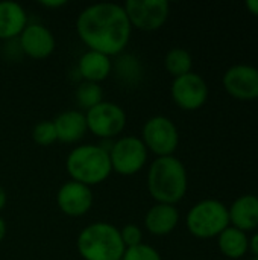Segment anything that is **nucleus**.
Returning a JSON list of instances; mask_svg holds the SVG:
<instances>
[{
  "instance_id": "c756f323",
  "label": "nucleus",
  "mask_w": 258,
  "mask_h": 260,
  "mask_svg": "<svg viewBox=\"0 0 258 260\" xmlns=\"http://www.w3.org/2000/svg\"><path fill=\"white\" fill-rule=\"evenodd\" d=\"M6 232H8L6 222H5V219L0 216V244L3 242V239H5V236H6Z\"/></svg>"
},
{
  "instance_id": "9d476101",
  "label": "nucleus",
  "mask_w": 258,
  "mask_h": 260,
  "mask_svg": "<svg viewBox=\"0 0 258 260\" xmlns=\"http://www.w3.org/2000/svg\"><path fill=\"white\" fill-rule=\"evenodd\" d=\"M173 102L182 110H198L208 99V85L198 73H187L173 79L170 87Z\"/></svg>"
},
{
  "instance_id": "f03ea898",
  "label": "nucleus",
  "mask_w": 258,
  "mask_h": 260,
  "mask_svg": "<svg viewBox=\"0 0 258 260\" xmlns=\"http://www.w3.org/2000/svg\"><path fill=\"white\" fill-rule=\"evenodd\" d=\"M146 184L148 192L157 203L175 206L187 192L189 178L186 166L175 155L157 157L149 166Z\"/></svg>"
},
{
  "instance_id": "b1692460",
  "label": "nucleus",
  "mask_w": 258,
  "mask_h": 260,
  "mask_svg": "<svg viewBox=\"0 0 258 260\" xmlns=\"http://www.w3.org/2000/svg\"><path fill=\"white\" fill-rule=\"evenodd\" d=\"M122 260H163L161 254L151 245L138 244L135 247L126 248Z\"/></svg>"
},
{
  "instance_id": "c85d7f7f",
  "label": "nucleus",
  "mask_w": 258,
  "mask_h": 260,
  "mask_svg": "<svg viewBox=\"0 0 258 260\" xmlns=\"http://www.w3.org/2000/svg\"><path fill=\"white\" fill-rule=\"evenodd\" d=\"M6 203H8V195H6V190H5V187L0 184V212L5 209Z\"/></svg>"
},
{
  "instance_id": "aec40b11",
  "label": "nucleus",
  "mask_w": 258,
  "mask_h": 260,
  "mask_svg": "<svg viewBox=\"0 0 258 260\" xmlns=\"http://www.w3.org/2000/svg\"><path fill=\"white\" fill-rule=\"evenodd\" d=\"M164 66L166 70L173 76H182L192 72V66H193V59L189 50L182 49V47H173L166 53L164 58Z\"/></svg>"
},
{
  "instance_id": "dca6fc26",
  "label": "nucleus",
  "mask_w": 258,
  "mask_h": 260,
  "mask_svg": "<svg viewBox=\"0 0 258 260\" xmlns=\"http://www.w3.org/2000/svg\"><path fill=\"white\" fill-rule=\"evenodd\" d=\"M111 72H113L111 56L96 50L84 52L78 61V73L82 78V81L87 82L100 84L103 79H106L111 75Z\"/></svg>"
},
{
  "instance_id": "a211bd4d",
  "label": "nucleus",
  "mask_w": 258,
  "mask_h": 260,
  "mask_svg": "<svg viewBox=\"0 0 258 260\" xmlns=\"http://www.w3.org/2000/svg\"><path fill=\"white\" fill-rule=\"evenodd\" d=\"M230 224L233 227L249 232L258 227V197L255 195H243L237 198L231 207L228 209Z\"/></svg>"
},
{
  "instance_id": "cd10ccee",
  "label": "nucleus",
  "mask_w": 258,
  "mask_h": 260,
  "mask_svg": "<svg viewBox=\"0 0 258 260\" xmlns=\"http://www.w3.org/2000/svg\"><path fill=\"white\" fill-rule=\"evenodd\" d=\"M246 8L251 14L257 15L258 17V0H248L246 2Z\"/></svg>"
},
{
  "instance_id": "6e6552de",
  "label": "nucleus",
  "mask_w": 258,
  "mask_h": 260,
  "mask_svg": "<svg viewBox=\"0 0 258 260\" xmlns=\"http://www.w3.org/2000/svg\"><path fill=\"white\" fill-rule=\"evenodd\" d=\"M141 142L157 157H169L178 148L179 133L172 119L166 116H154L148 119L141 128Z\"/></svg>"
},
{
  "instance_id": "bb28decb",
  "label": "nucleus",
  "mask_w": 258,
  "mask_h": 260,
  "mask_svg": "<svg viewBox=\"0 0 258 260\" xmlns=\"http://www.w3.org/2000/svg\"><path fill=\"white\" fill-rule=\"evenodd\" d=\"M249 248H251V251L254 253V256L258 257V233H255V235L251 238V241H249Z\"/></svg>"
},
{
  "instance_id": "20e7f679",
  "label": "nucleus",
  "mask_w": 258,
  "mask_h": 260,
  "mask_svg": "<svg viewBox=\"0 0 258 260\" xmlns=\"http://www.w3.org/2000/svg\"><path fill=\"white\" fill-rule=\"evenodd\" d=\"M76 248L84 260H122L125 245L120 230L109 222H93L81 230Z\"/></svg>"
},
{
  "instance_id": "2eb2a0df",
  "label": "nucleus",
  "mask_w": 258,
  "mask_h": 260,
  "mask_svg": "<svg viewBox=\"0 0 258 260\" xmlns=\"http://www.w3.org/2000/svg\"><path fill=\"white\" fill-rule=\"evenodd\" d=\"M27 26V14L24 8L12 0L0 2V40L11 41L18 38Z\"/></svg>"
},
{
  "instance_id": "7c9ffc66",
  "label": "nucleus",
  "mask_w": 258,
  "mask_h": 260,
  "mask_svg": "<svg viewBox=\"0 0 258 260\" xmlns=\"http://www.w3.org/2000/svg\"><path fill=\"white\" fill-rule=\"evenodd\" d=\"M252 260H258V257H254V259H252Z\"/></svg>"
},
{
  "instance_id": "423d86ee",
  "label": "nucleus",
  "mask_w": 258,
  "mask_h": 260,
  "mask_svg": "<svg viewBox=\"0 0 258 260\" xmlns=\"http://www.w3.org/2000/svg\"><path fill=\"white\" fill-rule=\"evenodd\" d=\"M108 154L113 172L123 177L138 174L148 161V148L135 136L119 137L108 148Z\"/></svg>"
},
{
  "instance_id": "f3484780",
  "label": "nucleus",
  "mask_w": 258,
  "mask_h": 260,
  "mask_svg": "<svg viewBox=\"0 0 258 260\" xmlns=\"http://www.w3.org/2000/svg\"><path fill=\"white\" fill-rule=\"evenodd\" d=\"M55 129H56V137L58 142L62 143H75L81 140L87 129V120H85V113L79 110H67L59 113L53 120Z\"/></svg>"
},
{
  "instance_id": "1a4fd4ad",
  "label": "nucleus",
  "mask_w": 258,
  "mask_h": 260,
  "mask_svg": "<svg viewBox=\"0 0 258 260\" xmlns=\"http://www.w3.org/2000/svg\"><path fill=\"white\" fill-rule=\"evenodd\" d=\"M123 8L131 26L146 32L160 29L170 12L167 0H128Z\"/></svg>"
},
{
  "instance_id": "f8f14e48",
  "label": "nucleus",
  "mask_w": 258,
  "mask_h": 260,
  "mask_svg": "<svg viewBox=\"0 0 258 260\" xmlns=\"http://www.w3.org/2000/svg\"><path fill=\"white\" fill-rule=\"evenodd\" d=\"M20 50L33 59H46L55 52L56 40L53 32L41 23H27L18 37Z\"/></svg>"
},
{
  "instance_id": "f257e3e1",
  "label": "nucleus",
  "mask_w": 258,
  "mask_h": 260,
  "mask_svg": "<svg viewBox=\"0 0 258 260\" xmlns=\"http://www.w3.org/2000/svg\"><path fill=\"white\" fill-rule=\"evenodd\" d=\"M76 32L88 50L116 56L128 46L132 26L123 5L99 2L79 12Z\"/></svg>"
},
{
  "instance_id": "ddd939ff",
  "label": "nucleus",
  "mask_w": 258,
  "mask_h": 260,
  "mask_svg": "<svg viewBox=\"0 0 258 260\" xmlns=\"http://www.w3.org/2000/svg\"><path fill=\"white\" fill-rule=\"evenodd\" d=\"M56 206L67 216H84L93 207L91 187L73 180L65 181L56 192Z\"/></svg>"
},
{
  "instance_id": "6ab92c4d",
  "label": "nucleus",
  "mask_w": 258,
  "mask_h": 260,
  "mask_svg": "<svg viewBox=\"0 0 258 260\" xmlns=\"http://www.w3.org/2000/svg\"><path fill=\"white\" fill-rule=\"evenodd\" d=\"M217 244L224 256L230 259H240L249 248V239L245 232L236 227H227L219 236Z\"/></svg>"
},
{
  "instance_id": "4468645a",
  "label": "nucleus",
  "mask_w": 258,
  "mask_h": 260,
  "mask_svg": "<svg viewBox=\"0 0 258 260\" xmlns=\"http://www.w3.org/2000/svg\"><path fill=\"white\" fill-rule=\"evenodd\" d=\"M179 222V212L172 204H154L146 216L144 227L154 236H166L170 235Z\"/></svg>"
},
{
  "instance_id": "4be33fe9",
  "label": "nucleus",
  "mask_w": 258,
  "mask_h": 260,
  "mask_svg": "<svg viewBox=\"0 0 258 260\" xmlns=\"http://www.w3.org/2000/svg\"><path fill=\"white\" fill-rule=\"evenodd\" d=\"M113 69H116L117 76L126 84H138L143 72L140 61L134 55H120Z\"/></svg>"
},
{
  "instance_id": "7ed1b4c3",
  "label": "nucleus",
  "mask_w": 258,
  "mask_h": 260,
  "mask_svg": "<svg viewBox=\"0 0 258 260\" xmlns=\"http://www.w3.org/2000/svg\"><path fill=\"white\" fill-rule=\"evenodd\" d=\"M70 180L88 187L103 183L113 172L108 149L102 145H79L65 158Z\"/></svg>"
},
{
  "instance_id": "5701e85b",
  "label": "nucleus",
  "mask_w": 258,
  "mask_h": 260,
  "mask_svg": "<svg viewBox=\"0 0 258 260\" xmlns=\"http://www.w3.org/2000/svg\"><path fill=\"white\" fill-rule=\"evenodd\" d=\"M32 140L40 146H50L58 142L56 129L52 120H40L32 128Z\"/></svg>"
},
{
  "instance_id": "393cba45",
  "label": "nucleus",
  "mask_w": 258,
  "mask_h": 260,
  "mask_svg": "<svg viewBox=\"0 0 258 260\" xmlns=\"http://www.w3.org/2000/svg\"><path fill=\"white\" fill-rule=\"evenodd\" d=\"M119 230H120V238H122V242H123L125 248H131V247H135V245L141 244L143 232H141V229L138 225L126 224L125 227H122Z\"/></svg>"
},
{
  "instance_id": "a878e982",
  "label": "nucleus",
  "mask_w": 258,
  "mask_h": 260,
  "mask_svg": "<svg viewBox=\"0 0 258 260\" xmlns=\"http://www.w3.org/2000/svg\"><path fill=\"white\" fill-rule=\"evenodd\" d=\"M40 5L44 8H49V9H56V8L67 5V2L65 0H43V2H40Z\"/></svg>"
},
{
  "instance_id": "412c9836",
  "label": "nucleus",
  "mask_w": 258,
  "mask_h": 260,
  "mask_svg": "<svg viewBox=\"0 0 258 260\" xmlns=\"http://www.w3.org/2000/svg\"><path fill=\"white\" fill-rule=\"evenodd\" d=\"M75 99L79 108L88 111L90 108L96 107L97 104L103 101V90L100 84L82 81L75 91Z\"/></svg>"
},
{
  "instance_id": "0eeeda50",
  "label": "nucleus",
  "mask_w": 258,
  "mask_h": 260,
  "mask_svg": "<svg viewBox=\"0 0 258 260\" xmlns=\"http://www.w3.org/2000/svg\"><path fill=\"white\" fill-rule=\"evenodd\" d=\"M87 129L103 140H111L120 136L126 126L125 110L114 102L102 101L96 107L85 111Z\"/></svg>"
},
{
  "instance_id": "39448f33",
  "label": "nucleus",
  "mask_w": 258,
  "mask_h": 260,
  "mask_svg": "<svg viewBox=\"0 0 258 260\" xmlns=\"http://www.w3.org/2000/svg\"><path fill=\"white\" fill-rule=\"evenodd\" d=\"M186 224L189 232L199 239L219 236L230 227L228 209L217 200H202L190 209Z\"/></svg>"
},
{
  "instance_id": "9b49d317",
  "label": "nucleus",
  "mask_w": 258,
  "mask_h": 260,
  "mask_svg": "<svg viewBox=\"0 0 258 260\" xmlns=\"http://www.w3.org/2000/svg\"><path fill=\"white\" fill-rule=\"evenodd\" d=\"M227 93L240 101L258 99V69L248 64H237L230 67L224 78Z\"/></svg>"
}]
</instances>
